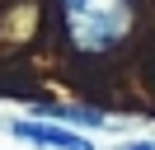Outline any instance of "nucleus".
Returning a JSON list of instances; mask_svg holds the SVG:
<instances>
[{"label":"nucleus","mask_w":155,"mask_h":150,"mask_svg":"<svg viewBox=\"0 0 155 150\" xmlns=\"http://www.w3.org/2000/svg\"><path fill=\"white\" fill-rule=\"evenodd\" d=\"M71 52L104 56L132 33V0H57Z\"/></svg>","instance_id":"1"},{"label":"nucleus","mask_w":155,"mask_h":150,"mask_svg":"<svg viewBox=\"0 0 155 150\" xmlns=\"http://www.w3.org/2000/svg\"><path fill=\"white\" fill-rule=\"evenodd\" d=\"M10 131L24 136V141H38V145H47V150H94L85 136H75V131H66V127H52V122H10Z\"/></svg>","instance_id":"2"},{"label":"nucleus","mask_w":155,"mask_h":150,"mask_svg":"<svg viewBox=\"0 0 155 150\" xmlns=\"http://www.w3.org/2000/svg\"><path fill=\"white\" fill-rule=\"evenodd\" d=\"M122 150H155V141H132V145H122Z\"/></svg>","instance_id":"3"}]
</instances>
